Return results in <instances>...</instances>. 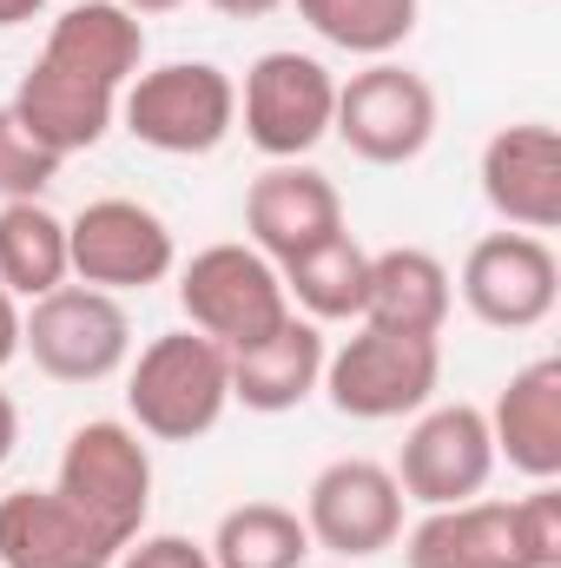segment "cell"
Listing matches in <instances>:
<instances>
[{
    "instance_id": "obj_1",
    "label": "cell",
    "mask_w": 561,
    "mask_h": 568,
    "mask_svg": "<svg viewBox=\"0 0 561 568\" xmlns=\"http://www.w3.org/2000/svg\"><path fill=\"white\" fill-rule=\"evenodd\" d=\"M404 568H561V489L536 483L516 503L429 509L404 542Z\"/></svg>"
},
{
    "instance_id": "obj_2",
    "label": "cell",
    "mask_w": 561,
    "mask_h": 568,
    "mask_svg": "<svg viewBox=\"0 0 561 568\" xmlns=\"http://www.w3.org/2000/svg\"><path fill=\"white\" fill-rule=\"evenodd\" d=\"M126 410L133 429L159 443H192L218 429V417L232 410V351H218L192 324L152 337L126 377Z\"/></svg>"
},
{
    "instance_id": "obj_3",
    "label": "cell",
    "mask_w": 561,
    "mask_h": 568,
    "mask_svg": "<svg viewBox=\"0 0 561 568\" xmlns=\"http://www.w3.org/2000/svg\"><path fill=\"white\" fill-rule=\"evenodd\" d=\"M442 384V344L436 337H410V331H377L364 324L357 337H344L324 357V397L337 417L350 424H397L429 410Z\"/></svg>"
},
{
    "instance_id": "obj_4",
    "label": "cell",
    "mask_w": 561,
    "mask_h": 568,
    "mask_svg": "<svg viewBox=\"0 0 561 568\" xmlns=\"http://www.w3.org/2000/svg\"><path fill=\"white\" fill-rule=\"evenodd\" d=\"M120 120L140 145L172 152V159L218 152L238 126V80L212 60H165V67L126 80Z\"/></svg>"
},
{
    "instance_id": "obj_5",
    "label": "cell",
    "mask_w": 561,
    "mask_h": 568,
    "mask_svg": "<svg viewBox=\"0 0 561 568\" xmlns=\"http://www.w3.org/2000/svg\"><path fill=\"white\" fill-rule=\"evenodd\" d=\"M53 489H60L100 536H113V542L126 549L133 536H145V516H152V449L140 443L133 424L93 417V424H80L67 436Z\"/></svg>"
},
{
    "instance_id": "obj_6",
    "label": "cell",
    "mask_w": 561,
    "mask_h": 568,
    "mask_svg": "<svg viewBox=\"0 0 561 568\" xmlns=\"http://www.w3.org/2000/svg\"><path fill=\"white\" fill-rule=\"evenodd\" d=\"M178 304H185V324L198 337H212L218 351H252L258 337H272L290 317L278 265L258 245H205V252H192V265L178 272Z\"/></svg>"
},
{
    "instance_id": "obj_7",
    "label": "cell",
    "mask_w": 561,
    "mask_h": 568,
    "mask_svg": "<svg viewBox=\"0 0 561 568\" xmlns=\"http://www.w3.org/2000/svg\"><path fill=\"white\" fill-rule=\"evenodd\" d=\"M20 351L53 384H106L133 357V317L113 291L60 284L20 311Z\"/></svg>"
},
{
    "instance_id": "obj_8",
    "label": "cell",
    "mask_w": 561,
    "mask_h": 568,
    "mask_svg": "<svg viewBox=\"0 0 561 568\" xmlns=\"http://www.w3.org/2000/svg\"><path fill=\"white\" fill-rule=\"evenodd\" d=\"M330 133L364 165H410L436 140V87L410 73L404 60H370L337 87Z\"/></svg>"
},
{
    "instance_id": "obj_9",
    "label": "cell",
    "mask_w": 561,
    "mask_h": 568,
    "mask_svg": "<svg viewBox=\"0 0 561 568\" xmlns=\"http://www.w3.org/2000/svg\"><path fill=\"white\" fill-rule=\"evenodd\" d=\"M330 113H337V80L317 53L272 47L245 67L238 120L265 159H304L317 140H330Z\"/></svg>"
},
{
    "instance_id": "obj_10",
    "label": "cell",
    "mask_w": 561,
    "mask_h": 568,
    "mask_svg": "<svg viewBox=\"0 0 561 568\" xmlns=\"http://www.w3.org/2000/svg\"><path fill=\"white\" fill-rule=\"evenodd\" d=\"M304 529L317 549L344 562H370L404 542V489L370 456H337L304 489Z\"/></svg>"
},
{
    "instance_id": "obj_11",
    "label": "cell",
    "mask_w": 561,
    "mask_h": 568,
    "mask_svg": "<svg viewBox=\"0 0 561 568\" xmlns=\"http://www.w3.org/2000/svg\"><path fill=\"white\" fill-rule=\"evenodd\" d=\"M67 265L80 284L120 297V291H145V284L172 278L178 239L140 199H93L80 219H67Z\"/></svg>"
},
{
    "instance_id": "obj_12",
    "label": "cell",
    "mask_w": 561,
    "mask_h": 568,
    "mask_svg": "<svg viewBox=\"0 0 561 568\" xmlns=\"http://www.w3.org/2000/svg\"><path fill=\"white\" fill-rule=\"evenodd\" d=\"M397 489L404 503H422V509H456V503H476L496 476V436H489V417L476 404H436V410H417V424L397 449Z\"/></svg>"
},
{
    "instance_id": "obj_13",
    "label": "cell",
    "mask_w": 561,
    "mask_h": 568,
    "mask_svg": "<svg viewBox=\"0 0 561 568\" xmlns=\"http://www.w3.org/2000/svg\"><path fill=\"white\" fill-rule=\"evenodd\" d=\"M456 291H462L469 317H482L489 331H536L555 317L561 258L536 232H489L469 245Z\"/></svg>"
},
{
    "instance_id": "obj_14",
    "label": "cell",
    "mask_w": 561,
    "mask_h": 568,
    "mask_svg": "<svg viewBox=\"0 0 561 568\" xmlns=\"http://www.w3.org/2000/svg\"><path fill=\"white\" fill-rule=\"evenodd\" d=\"M482 199L509 232H555L561 225V133L549 120H516L482 145Z\"/></svg>"
},
{
    "instance_id": "obj_15",
    "label": "cell",
    "mask_w": 561,
    "mask_h": 568,
    "mask_svg": "<svg viewBox=\"0 0 561 568\" xmlns=\"http://www.w3.org/2000/svg\"><path fill=\"white\" fill-rule=\"evenodd\" d=\"M245 232L272 265H290L297 252L344 232V192L304 159H272L245 192Z\"/></svg>"
},
{
    "instance_id": "obj_16",
    "label": "cell",
    "mask_w": 561,
    "mask_h": 568,
    "mask_svg": "<svg viewBox=\"0 0 561 568\" xmlns=\"http://www.w3.org/2000/svg\"><path fill=\"white\" fill-rule=\"evenodd\" d=\"M120 542L100 536L60 489L0 496V568H113Z\"/></svg>"
},
{
    "instance_id": "obj_17",
    "label": "cell",
    "mask_w": 561,
    "mask_h": 568,
    "mask_svg": "<svg viewBox=\"0 0 561 568\" xmlns=\"http://www.w3.org/2000/svg\"><path fill=\"white\" fill-rule=\"evenodd\" d=\"M13 120L33 133L40 145H53L60 159H73V152H93V145L113 133V120H120V93L113 87H100V80H86V73H67V67H53V60H33L27 73H20V87H13Z\"/></svg>"
},
{
    "instance_id": "obj_18",
    "label": "cell",
    "mask_w": 561,
    "mask_h": 568,
    "mask_svg": "<svg viewBox=\"0 0 561 568\" xmlns=\"http://www.w3.org/2000/svg\"><path fill=\"white\" fill-rule=\"evenodd\" d=\"M489 417V436H496V463L522 469L529 483H555L561 476V357H536L522 364L496 410Z\"/></svg>"
},
{
    "instance_id": "obj_19",
    "label": "cell",
    "mask_w": 561,
    "mask_h": 568,
    "mask_svg": "<svg viewBox=\"0 0 561 568\" xmlns=\"http://www.w3.org/2000/svg\"><path fill=\"white\" fill-rule=\"evenodd\" d=\"M324 357H330L324 324H310V317L290 311L272 337H258L252 351H232V404H245L258 417L297 410L324 384Z\"/></svg>"
},
{
    "instance_id": "obj_20",
    "label": "cell",
    "mask_w": 561,
    "mask_h": 568,
    "mask_svg": "<svg viewBox=\"0 0 561 568\" xmlns=\"http://www.w3.org/2000/svg\"><path fill=\"white\" fill-rule=\"evenodd\" d=\"M40 60H53L67 73H86V80H100L113 93H126V80L140 73V60H145V27H140V13H126L120 0H73L47 27Z\"/></svg>"
},
{
    "instance_id": "obj_21",
    "label": "cell",
    "mask_w": 561,
    "mask_h": 568,
    "mask_svg": "<svg viewBox=\"0 0 561 568\" xmlns=\"http://www.w3.org/2000/svg\"><path fill=\"white\" fill-rule=\"evenodd\" d=\"M456 304V278L436 252L422 245H390L370 252V291H364V324L377 331H410V337H442Z\"/></svg>"
},
{
    "instance_id": "obj_22",
    "label": "cell",
    "mask_w": 561,
    "mask_h": 568,
    "mask_svg": "<svg viewBox=\"0 0 561 568\" xmlns=\"http://www.w3.org/2000/svg\"><path fill=\"white\" fill-rule=\"evenodd\" d=\"M278 278H284L290 311H304L310 324H350V317H364L370 252H364L350 232H337V239H324V245L297 252L290 265H278Z\"/></svg>"
},
{
    "instance_id": "obj_23",
    "label": "cell",
    "mask_w": 561,
    "mask_h": 568,
    "mask_svg": "<svg viewBox=\"0 0 561 568\" xmlns=\"http://www.w3.org/2000/svg\"><path fill=\"white\" fill-rule=\"evenodd\" d=\"M73 278L67 265V219H53L40 199H13L0 205V284L13 297H47Z\"/></svg>"
},
{
    "instance_id": "obj_24",
    "label": "cell",
    "mask_w": 561,
    "mask_h": 568,
    "mask_svg": "<svg viewBox=\"0 0 561 568\" xmlns=\"http://www.w3.org/2000/svg\"><path fill=\"white\" fill-rule=\"evenodd\" d=\"M297 20L357 60H390L422 20V0H297Z\"/></svg>"
},
{
    "instance_id": "obj_25",
    "label": "cell",
    "mask_w": 561,
    "mask_h": 568,
    "mask_svg": "<svg viewBox=\"0 0 561 568\" xmlns=\"http://www.w3.org/2000/svg\"><path fill=\"white\" fill-rule=\"evenodd\" d=\"M205 549H212V568H304L310 529L284 503H238L218 516Z\"/></svg>"
},
{
    "instance_id": "obj_26",
    "label": "cell",
    "mask_w": 561,
    "mask_h": 568,
    "mask_svg": "<svg viewBox=\"0 0 561 568\" xmlns=\"http://www.w3.org/2000/svg\"><path fill=\"white\" fill-rule=\"evenodd\" d=\"M60 152L53 145H40L20 120H13V106H0V205H13V199H40L53 179H60Z\"/></svg>"
},
{
    "instance_id": "obj_27",
    "label": "cell",
    "mask_w": 561,
    "mask_h": 568,
    "mask_svg": "<svg viewBox=\"0 0 561 568\" xmlns=\"http://www.w3.org/2000/svg\"><path fill=\"white\" fill-rule=\"evenodd\" d=\"M113 568H212V549L192 536H133Z\"/></svg>"
},
{
    "instance_id": "obj_28",
    "label": "cell",
    "mask_w": 561,
    "mask_h": 568,
    "mask_svg": "<svg viewBox=\"0 0 561 568\" xmlns=\"http://www.w3.org/2000/svg\"><path fill=\"white\" fill-rule=\"evenodd\" d=\"M20 357V297L0 284V371Z\"/></svg>"
},
{
    "instance_id": "obj_29",
    "label": "cell",
    "mask_w": 561,
    "mask_h": 568,
    "mask_svg": "<svg viewBox=\"0 0 561 568\" xmlns=\"http://www.w3.org/2000/svg\"><path fill=\"white\" fill-rule=\"evenodd\" d=\"M212 13H225V20H265V13H278L284 0H205Z\"/></svg>"
},
{
    "instance_id": "obj_30",
    "label": "cell",
    "mask_w": 561,
    "mask_h": 568,
    "mask_svg": "<svg viewBox=\"0 0 561 568\" xmlns=\"http://www.w3.org/2000/svg\"><path fill=\"white\" fill-rule=\"evenodd\" d=\"M13 443H20V404L0 390V469H7V456H13Z\"/></svg>"
},
{
    "instance_id": "obj_31",
    "label": "cell",
    "mask_w": 561,
    "mask_h": 568,
    "mask_svg": "<svg viewBox=\"0 0 561 568\" xmlns=\"http://www.w3.org/2000/svg\"><path fill=\"white\" fill-rule=\"evenodd\" d=\"M47 0H0V27H27Z\"/></svg>"
},
{
    "instance_id": "obj_32",
    "label": "cell",
    "mask_w": 561,
    "mask_h": 568,
    "mask_svg": "<svg viewBox=\"0 0 561 568\" xmlns=\"http://www.w3.org/2000/svg\"><path fill=\"white\" fill-rule=\"evenodd\" d=\"M126 13H140V20H152V13H172V7H185V0H120Z\"/></svg>"
}]
</instances>
